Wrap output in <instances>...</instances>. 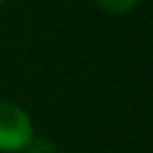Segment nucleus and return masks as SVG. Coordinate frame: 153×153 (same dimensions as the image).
Listing matches in <instances>:
<instances>
[{"mask_svg":"<svg viewBox=\"0 0 153 153\" xmlns=\"http://www.w3.org/2000/svg\"><path fill=\"white\" fill-rule=\"evenodd\" d=\"M96 5H98L105 14L120 17V14H129L131 10H136V7L141 5V0H96Z\"/></svg>","mask_w":153,"mask_h":153,"instance_id":"nucleus-2","label":"nucleus"},{"mask_svg":"<svg viewBox=\"0 0 153 153\" xmlns=\"http://www.w3.org/2000/svg\"><path fill=\"white\" fill-rule=\"evenodd\" d=\"M2 2H5V0H0V5H2Z\"/></svg>","mask_w":153,"mask_h":153,"instance_id":"nucleus-4","label":"nucleus"},{"mask_svg":"<svg viewBox=\"0 0 153 153\" xmlns=\"http://www.w3.org/2000/svg\"><path fill=\"white\" fill-rule=\"evenodd\" d=\"M22 153H57V146L48 139V136H33L31 139V143L22 151Z\"/></svg>","mask_w":153,"mask_h":153,"instance_id":"nucleus-3","label":"nucleus"},{"mask_svg":"<svg viewBox=\"0 0 153 153\" xmlns=\"http://www.w3.org/2000/svg\"><path fill=\"white\" fill-rule=\"evenodd\" d=\"M36 136L29 110L14 100H0V153H22Z\"/></svg>","mask_w":153,"mask_h":153,"instance_id":"nucleus-1","label":"nucleus"}]
</instances>
